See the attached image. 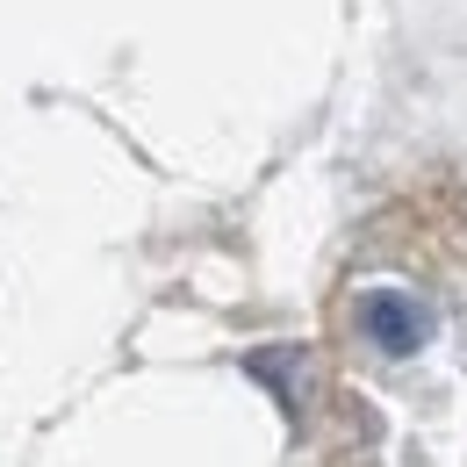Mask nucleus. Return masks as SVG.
<instances>
[{"label":"nucleus","mask_w":467,"mask_h":467,"mask_svg":"<svg viewBox=\"0 0 467 467\" xmlns=\"http://www.w3.org/2000/svg\"><path fill=\"white\" fill-rule=\"evenodd\" d=\"M359 338L374 352H389V359H417L424 338H431V309L403 288H374V295H359Z\"/></svg>","instance_id":"nucleus-1"}]
</instances>
